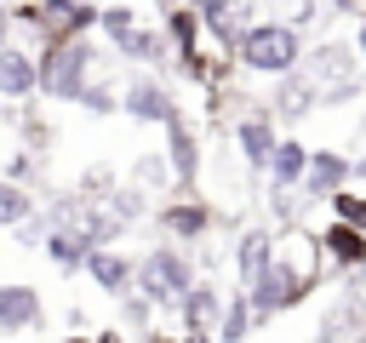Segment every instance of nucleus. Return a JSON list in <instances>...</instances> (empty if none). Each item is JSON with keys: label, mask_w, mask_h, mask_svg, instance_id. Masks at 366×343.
<instances>
[{"label": "nucleus", "mask_w": 366, "mask_h": 343, "mask_svg": "<svg viewBox=\"0 0 366 343\" xmlns=\"http://www.w3.org/2000/svg\"><path fill=\"white\" fill-rule=\"evenodd\" d=\"M269 257H274V234H269V229H246V234L234 240V274H240V286H246Z\"/></svg>", "instance_id": "nucleus-22"}, {"label": "nucleus", "mask_w": 366, "mask_h": 343, "mask_svg": "<svg viewBox=\"0 0 366 343\" xmlns=\"http://www.w3.org/2000/svg\"><path fill=\"white\" fill-rule=\"evenodd\" d=\"M355 172H360V177H366V154H360V166H355Z\"/></svg>", "instance_id": "nucleus-39"}, {"label": "nucleus", "mask_w": 366, "mask_h": 343, "mask_svg": "<svg viewBox=\"0 0 366 343\" xmlns=\"http://www.w3.org/2000/svg\"><path fill=\"white\" fill-rule=\"evenodd\" d=\"M326 206H332L337 223H349V229L366 234V194H360V189H337V194H326Z\"/></svg>", "instance_id": "nucleus-29"}, {"label": "nucleus", "mask_w": 366, "mask_h": 343, "mask_svg": "<svg viewBox=\"0 0 366 343\" xmlns=\"http://www.w3.org/2000/svg\"><path fill=\"white\" fill-rule=\"evenodd\" d=\"M97 63H103V51H97V40H92V34H63V40H46V46L34 51L40 97H46V103H74V97H80V86L97 74Z\"/></svg>", "instance_id": "nucleus-1"}, {"label": "nucleus", "mask_w": 366, "mask_h": 343, "mask_svg": "<svg viewBox=\"0 0 366 343\" xmlns=\"http://www.w3.org/2000/svg\"><path fill=\"white\" fill-rule=\"evenodd\" d=\"M166 131V166H172V183L177 189H194V177H200V131H194V120L189 114H177L172 126H160Z\"/></svg>", "instance_id": "nucleus-12"}, {"label": "nucleus", "mask_w": 366, "mask_h": 343, "mask_svg": "<svg viewBox=\"0 0 366 343\" xmlns=\"http://www.w3.org/2000/svg\"><path fill=\"white\" fill-rule=\"evenodd\" d=\"M132 23H143V11H137L132 0H103V6H97V34H103V40H114V34L132 29Z\"/></svg>", "instance_id": "nucleus-26"}, {"label": "nucleus", "mask_w": 366, "mask_h": 343, "mask_svg": "<svg viewBox=\"0 0 366 343\" xmlns=\"http://www.w3.org/2000/svg\"><path fill=\"white\" fill-rule=\"evenodd\" d=\"M86 274L103 297H126L132 292V274H137V257H126L120 246H92L86 252Z\"/></svg>", "instance_id": "nucleus-15"}, {"label": "nucleus", "mask_w": 366, "mask_h": 343, "mask_svg": "<svg viewBox=\"0 0 366 343\" xmlns=\"http://www.w3.org/2000/svg\"><path fill=\"white\" fill-rule=\"evenodd\" d=\"M114 303H120V320H126V326H149V320H154V303L137 297V292H126V297H114Z\"/></svg>", "instance_id": "nucleus-30"}, {"label": "nucleus", "mask_w": 366, "mask_h": 343, "mask_svg": "<svg viewBox=\"0 0 366 343\" xmlns=\"http://www.w3.org/2000/svg\"><path fill=\"white\" fill-rule=\"evenodd\" d=\"M349 177H355V160H349L343 149H309V166H303L297 194H303V200H326V194L349 189Z\"/></svg>", "instance_id": "nucleus-11"}, {"label": "nucleus", "mask_w": 366, "mask_h": 343, "mask_svg": "<svg viewBox=\"0 0 366 343\" xmlns=\"http://www.w3.org/2000/svg\"><path fill=\"white\" fill-rule=\"evenodd\" d=\"M212 223H217V212H212L206 194H194V189H183V200H160V206H154V229H160L166 240H177V246L206 240Z\"/></svg>", "instance_id": "nucleus-6"}, {"label": "nucleus", "mask_w": 366, "mask_h": 343, "mask_svg": "<svg viewBox=\"0 0 366 343\" xmlns=\"http://www.w3.org/2000/svg\"><path fill=\"white\" fill-rule=\"evenodd\" d=\"M177 320H183V332H217V320H223V292H217L212 280H194V286L177 297Z\"/></svg>", "instance_id": "nucleus-17"}, {"label": "nucleus", "mask_w": 366, "mask_h": 343, "mask_svg": "<svg viewBox=\"0 0 366 343\" xmlns=\"http://www.w3.org/2000/svg\"><path fill=\"white\" fill-rule=\"evenodd\" d=\"M74 103H80L86 114H97V120H109V114L120 109V97H114V86H109V80H97V74H92L86 86H80V97H74Z\"/></svg>", "instance_id": "nucleus-27"}, {"label": "nucleus", "mask_w": 366, "mask_h": 343, "mask_svg": "<svg viewBox=\"0 0 366 343\" xmlns=\"http://www.w3.org/2000/svg\"><path fill=\"white\" fill-rule=\"evenodd\" d=\"M0 177H11V183H23V189H29V183H34V149H17V154L6 160V172H0Z\"/></svg>", "instance_id": "nucleus-31"}, {"label": "nucleus", "mask_w": 366, "mask_h": 343, "mask_svg": "<svg viewBox=\"0 0 366 343\" xmlns=\"http://www.w3.org/2000/svg\"><path fill=\"white\" fill-rule=\"evenodd\" d=\"M40 246H46V257H51V263H57L63 274H74V269H86V252H92V240H86L80 229H69V223H51Z\"/></svg>", "instance_id": "nucleus-20"}, {"label": "nucleus", "mask_w": 366, "mask_h": 343, "mask_svg": "<svg viewBox=\"0 0 366 343\" xmlns=\"http://www.w3.org/2000/svg\"><path fill=\"white\" fill-rule=\"evenodd\" d=\"M309 286H315V269H297V257H280V252H274V257L240 286L246 303H252V326H263V320L297 309V303L309 297Z\"/></svg>", "instance_id": "nucleus-4"}, {"label": "nucleus", "mask_w": 366, "mask_h": 343, "mask_svg": "<svg viewBox=\"0 0 366 343\" xmlns=\"http://www.w3.org/2000/svg\"><path fill=\"white\" fill-rule=\"evenodd\" d=\"M303 166H309V143H297V137H280L263 172H269V183H274V189H297V183H303Z\"/></svg>", "instance_id": "nucleus-21"}, {"label": "nucleus", "mask_w": 366, "mask_h": 343, "mask_svg": "<svg viewBox=\"0 0 366 343\" xmlns=\"http://www.w3.org/2000/svg\"><path fill=\"white\" fill-rule=\"evenodd\" d=\"M92 343H126V332L120 326H103V332H92Z\"/></svg>", "instance_id": "nucleus-34"}, {"label": "nucleus", "mask_w": 366, "mask_h": 343, "mask_svg": "<svg viewBox=\"0 0 366 343\" xmlns=\"http://www.w3.org/2000/svg\"><path fill=\"white\" fill-rule=\"evenodd\" d=\"M109 51H114V63H137V69H166V63H172V46H166L160 23H132V29H120V34L109 40Z\"/></svg>", "instance_id": "nucleus-10"}, {"label": "nucleus", "mask_w": 366, "mask_h": 343, "mask_svg": "<svg viewBox=\"0 0 366 343\" xmlns=\"http://www.w3.org/2000/svg\"><path fill=\"white\" fill-rule=\"evenodd\" d=\"M366 0H332V17H360Z\"/></svg>", "instance_id": "nucleus-33"}, {"label": "nucleus", "mask_w": 366, "mask_h": 343, "mask_svg": "<svg viewBox=\"0 0 366 343\" xmlns=\"http://www.w3.org/2000/svg\"><path fill=\"white\" fill-rule=\"evenodd\" d=\"M234 69L240 74H263V80H280L303 63V29H292L286 17H257L240 40H234Z\"/></svg>", "instance_id": "nucleus-2"}, {"label": "nucleus", "mask_w": 366, "mask_h": 343, "mask_svg": "<svg viewBox=\"0 0 366 343\" xmlns=\"http://www.w3.org/2000/svg\"><path fill=\"white\" fill-rule=\"evenodd\" d=\"M149 343H183V337H172V332H149Z\"/></svg>", "instance_id": "nucleus-37"}, {"label": "nucleus", "mask_w": 366, "mask_h": 343, "mask_svg": "<svg viewBox=\"0 0 366 343\" xmlns=\"http://www.w3.org/2000/svg\"><path fill=\"white\" fill-rule=\"evenodd\" d=\"M200 29L217 40V51H234V40L257 23V0H189Z\"/></svg>", "instance_id": "nucleus-7"}, {"label": "nucleus", "mask_w": 366, "mask_h": 343, "mask_svg": "<svg viewBox=\"0 0 366 343\" xmlns=\"http://www.w3.org/2000/svg\"><path fill=\"white\" fill-rule=\"evenodd\" d=\"M297 69L309 74L315 91H326V86L360 74V51H355L349 40H320V46H303V63H297Z\"/></svg>", "instance_id": "nucleus-8"}, {"label": "nucleus", "mask_w": 366, "mask_h": 343, "mask_svg": "<svg viewBox=\"0 0 366 343\" xmlns=\"http://www.w3.org/2000/svg\"><path fill=\"white\" fill-rule=\"evenodd\" d=\"M11 34H17V29H11V17H6V0H0V46H6Z\"/></svg>", "instance_id": "nucleus-35"}, {"label": "nucleus", "mask_w": 366, "mask_h": 343, "mask_svg": "<svg viewBox=\"0 0 366 343\" xmlns=\"http://www.w3.org/2000/svg\"><path fill=\"white\" fill-rule=\"evenodd\" d=\"M315 252H320V263H326V269H337V274L366 269V234H360V229H349V223H337V217L315 234Z\"/></svg>", "instance_id": "nucleus-13"}, {"label": "nucleus", "mask_w": 366, "mask_h": 343, "mask_svg": "<svg viewBox=\"0 0 366 343\" xmlns=\"http://www.w3.org/2000/svg\"><path fill=\"white\" fill-rule=\"evenodd\" d=\"M246 332H252V303H246V292H234V297H223L217 343H246Z\"/></svg>", "instance_id": "nucleus-24"}, {"label": "nucleus", "mask_w": 366, "mask_h": 343, "mask_svg": "<svg viewBox=\"0 0 366 343\" xmlns=\"http://www.w3.org/2000/svg\"><path fill=\"white\" fill-rule=\"evenodd\" d=\"M120 114L126 120H137V126H172L183 109H177V91L160 80V74H132L126 80V91H120Z\"/></svg>", "instance_id": "nucleus-5"}, {"label": "nucleus", "mask_w": 366, "mask_h": 343, "mask_svg": "<svg viewBox=\"0 0 366 343\" xmlns=\"http://www.w3.org/2000/svg\"><path fill=\"white\" fill-rule=\"evenodd\" d=\"M160 34H166V46H172V63L177 57H189L200 40H206V29H200V17H194V6L183 0H172V6H160Z\"/></svg>", "instance_id": "nucleus-18"}, {"label": "nucleus", "mask_w": 366, "mask_h": 343, "mask_svg": "<svg viewBox=\"0 0 366 343\" xmlns=\"http://www.w3.org/2000/svg\"><path fill=\"white\" fill-rule=\"evenodd\" d=\"M97 200H103V206H109V212H114V217H120L126 229H132L137 217H149V194H143L137 183H109V189H103Z\"/></svg>", "instance_id": "nucleus-23"}, {"label": "nucleus", "mask_w": 366, "mask_h": 343, "mask_svg": "<svg viewBox=\"0 0 366 343\" xmlns=\"http://www.w3.org/2000/svg\"><path fill=\"white\" fill-rule=\"evenodd\" d=\"M132 177H137V189H143V194H149V189H172V166H166V154H160V149L137 154Z\"/></svg>", "instance_id": "nucleus-28"}, {"label": "nucleus", "mask_w": 366, "mask_h": 343, "mask_svg": "<svg viewBox=\"0 0 366 343\" xmlns=\"http://www.w3.org/2000/svg\"><path fill=\"white\" fill-rule=\"evenodd\" d=\"M274 143H280V131H274V114H269V109H252V114L234 120V149H240V160H246L252 172L269 166Z\"/></svg>", "instance_id": "nucleus-14"}, {"label": "nucleus", "mask_w": 366, "mask_h": 343, "mask_svg": "<svg viewBox=\"0 0 366 343\" xmlns=\"http://www.w3.org/2000/svg\"><path fill=\"white\" fill-rule=\"evenodd\" d=\"M57 343H92V337H80V332H69V337H57Z\"/></svg>", "instance_id": "nucleus-38"}, {"label": "nucleus", "mask_w": 366, "mask_h": 343, "mask_svg": "<svg viewBox=\"0 0 366 343\" xmlns=\"http://www.w3.org/2000/svg\"><path fill=\"white\" fill-rule=\"evenodd\" d=\"M315 17H320V6H315V0H286V23H292V29H309Z\"/></svg>", "instance_id": "nucleus-32"}, {"label": "nucleus", "mask_w": 366, "mask_h": 343, "mask_svg": "<svg viewBox=\"0 0 366 343\" xmlns=\"http://www.w3.org/2000/svg\"><path fill=\"white\" fill-rule=\"evenodd\" d=\"M309 109H320V103H315V86H309V74H303V69L280 74V86H274V97H269V114H280V120H303Z\"/></svg>", "instance_id": "nucleus-19"}, {"label": "nucleus", "mask_w": 366, "mask_h": 343, "mask_svg": "<svg viewBox=\"0 0 366 343\" xmlns=\"http://www.w3.org/2000/svg\"><path fill=\"white\" fill-rule=\"evenodd\" d=\"M46 326V303L29 280H0V337H23Z\"/></svg>", "instance_id": "nucleus-9"}, {"label": "nucleus", "mask_w": 366, "mask_h": 343, "mask_svg": "<svg viewBox=\"0 0 366 343\" xmlns=\"http://www.w3.org/2000/svg\"><path fill=\"white\" fill-rule=\"evenodd\" d=\"M0 97H6V103H29V97H40L34 51H29V46H17V40H6V46H0Z\"/></svg>", "instance_id": "nucleus-16"}, {"label": "nucleus", "mask_w": 366, "mask_h": 343, "mask_svg": "<svg viewBox=\"0 0 366 343\" xmlns=\"http://www.w3.org/2000/svg\"><path fill=\"white\" fill-rule=\"evenodd\" d=\"M194 280H200V274H194V257H189V246H177V240H160V246H149V252L137 257L132 292H137V297H149L154 309H177V297H183Z\"/></svg>", "instance_id": "nucleus-3"}, {"label": "nucleus", "mask_w": 366, "mask_h": 343, "mask_svg": "<svg viewBox=\"0 0 366 343\" xmlns=\"http://www.w3.org/2000/svg\"><path fill=\"white\" fill-rule=\"evenodd\" d=\"M355 51H360V69H366V11H360V40H355Z\"/></svg>", "instance_id": "nucleus-36"}, {"label": "nucleus", "mask_w": 366, "mask_h": 343, "mask_svg": "<svg viewBox=\"0 0 366 343\" xmlns=\"http://www.w3.org/2000/svg\"><path fill=\"white\" fill-rule=\"evenodd\" d=\"M29 212H34V194L23 183H11V177H0V229H17Z\"/></svg>", "instance_id": "nucleus-25"}]
</instances>
